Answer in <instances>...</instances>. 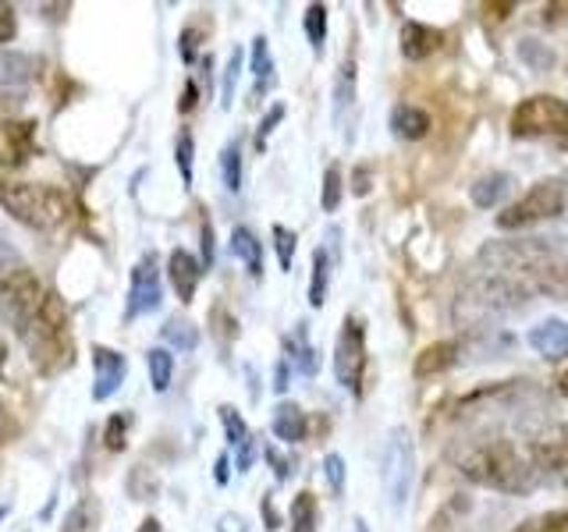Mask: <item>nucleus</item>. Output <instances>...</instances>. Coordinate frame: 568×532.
I'll list each match as a JSON object with an SVG mask.
<instances>
[{"instance_id": "3c124183", "label": "nucleus", "mask_w": 568, "mask_h": 532, "mask_svg": "<svg viewBox=\"0 0 568 532\" xmlns=\"http://www.w3.org/2000/svg\"><path fill=\"white\" fill-rule=\"evenodd\" d=\"M558 390H561V395L568 398V366H565V372H561V377H558Z\"/></svg>"}, {"instance_id": "5701e85b", "label": "nucleus", "mask_w": 568, "mask_h": 532, "mask_svg": "<svg viewBox=\"0 0 568 532\" xmlns=\"http://www.w3.org/2000/svg\"><path fill=\"white\" fill-rule=\"evenodd\" d=\"M146 369H150V383L156 395H164L171 387V377H174V355L171 348H150L146 351Z\"/></svg>"}, {"instance_id": "c756f323", "label": "nucleus", "mask_w": 568, "mask_h": 532, "mask_svg": "<svg viewBox=\"0 0 568 532\" xmlns=\"http://www.w3.org/2000/svg\"><path fill=\"white\" fill-rule=\"evenodd\" d=\"M192 160H195V139L192 132H178V142H174V164L182 171V182L185 188H192Z\"/></svg>"}, {"instance_id": "423d86ee", "label": "nucleus", "mask_w": 568, "mask_h": 532, "mask_svg": "<svg viewBox=\"0 0 568 532\" xmlns=\"http://www.w3.org/2000/svg\"><path fill=\"white\" fill-rule=\"evenodd\" d=\"M508 129L515 139H568V100L537 93L519 100Z\"/></svg>"}, {"instance_id": "58836bf2", "label": "nucleus", "mask_w": 568, "mask_h": 532, "mask_svg": "<svg viewBox=\"0 0 568 532\" xmlns=\"http://www.w3.org/2000/svg\"><path fill=\"white\" fill-rule=\"evenodd\" d=\"M288 351H292V362H295L302 372H316V351H313L306 341H302V345H292V341H288Z\"/></svg>"}, {"instance_id": "4c0bfd02", "label": "nucleus", "mask_w": 568, "mask_h": 532, "mask_svg": "<svg viewBox=\"0 0 568 532\" xmlns=\"http://www.w3.org/2000/svg\"><path fill=\"white\" fill-rule=\"evenodd\" d=\"M281 117H284V103H274L271 111H266V117L260 121V129H256V150L266 146V139H271V132L281 124Z\"/></svg>"}, {"instance_id": "c9c22d12", "label": "nucleus", "mask_w": 568, "mask_h": 532, "mask_svg": "<svg viewBox=\"0 0 568 532\" xmlns=\"http://www.w3.org/2000/svg\"><path fill=\"white\" fill-rule=\"evenodd\" d=\"M324 475H327L331 493H342V490H345V458L331 451V454L324 458Z\"/></svg>"}, {"instance_id": "6e6d98bb", "label": "nucleus", "mask_w": 568, "mask_h": 532, "mask_svg": "<svg viewBox=\"0 0 568 532\" xmlns=\"http://www.w3.org/2000/svg\"><path fill=\"white\" fill-rule=\"evenodd\" d=\"M4 514H8V508H0V519H4Z\"/></svg>"}, {"instance_id": "39448f33", "label": "nucleus", "mask_w": 568, "mask_h": 532, "mask_svg": "<svg viewBox=\"0 0 568 532\" xmlns=\"http://www.w3.org/2000/svg\"><path fill=\"white\" fill-rule=\"evenodd\" d=\"M381 479H384V493L395 511H402L413 497L416 483V440L405 426H395L384 437V461H381Z\"/></svg>"}, {"instance_id": "a211bd4d", "label": "nucleus", "mask_w": 568, "mask_h": 532, "mask_svg": "<svg viewBox=\"0 0 568 532\" xmlns=\"http://www.w3.org/2000/svg\"><path fill=\"white\" fill-rule=\"evenodd\" d=\"M271 430L277 440L284 443H298V440H306V412L295 405V401H281L274 408V419H271Z\"/></svg>"}, {"instance_id": "4468645a", "label": "nucleus", "mask_w": 568, "mask_h": 532, "mask_svg": "<svg viewBox=\"0 0 568 532\" xmlns=\"http://www.w3.org/2000/svg\"><path fill=\"white\" fill-rule=\"evenodd\" d=\"M434 129V117L430 111H423V106L416 103H398L395 111H390V132H395L398 139L405 142H419L426 139Z\"/></svg>"}, {"instance_id": "37998d69", "label": "nucleus", "mask_w": 568, "mask_h": 532, "mask_svg": "<svg viewBox=\"0 0 568 532\" xmlns=\"http://www.w3.org/2000/svg\"><path fill=\"white\" fill-rule=\"evenodd\" d=\"M266 461H271V466L277 469V479H288V472H292V469H288V461H284L274 448H266Z\"/></svg>"}, {"instance_id": "09e8293b", "label": "nucleus", "mask_w": 568, "mask_h": 532, "mask_svg": "<svg viewBox=\"0 0 568 532\" xmlns=\"http://www.w3.org/2000/svg\"><path fill=\"white\" fill-rule=\"evenodd\" d=\"M213 475H217V483H221V487L227 483V454L217 458V472H213Z\"/></svg>"}, {"instance_id": "dca6fc26", "label": "nucleus", "mask_w": 568, "mask_h": 532, "mask_svg": "<svg viewBox=\"0 0 568 532\" xmlns=\"http://www.w3.org/2000/svg\"><path fill=\"white\" fill-rule=\"evenodd\" d=\"M511 185H515L511 174H505V171H487V174H479L476 182H473L469 200L479 209H494V206L505 203V195L511 192Z\"/></svg>"}, {"instance_id": "72a5a7b5", "label": "nucleus", "mask_w": 568, "mask_h": 532, "mask_svg": "<svg viewBox=\"0 0 568 532\" xmlns=\"http://www.w3.org/2000/svg\"><path fill=\"white\" fill-rule=\"evenodd\" d=\"M239 75H242V50L231 53V58H227V68H224V82H221V106H224V111H227L231 103H235Z\"/></svg>"}, {"instance_id": "e433bc0d", "label": "nucleus", "mask_w": 568, "mask_h": 532, "mask_svg": "<svg viewBox=\"0 0 568 532\" xmlns=\"http://www.w3.org/2000/svg\"><path fill=\"white\" fill-rule=\"evenodd\" d=\"M519 58H523L529 68H547V64H550V50H547L540 40H523V43H519Z\"/></svg>"}, {"instance_id": "ea45409f", "label": "nucleus", "mask_w": 568, "mask_h": 532, "mask_svg": "<svg viewBox=\"0 0 568 532\" xmlns=\"http://www.w3.org/2000/svg\"><path fill=\"white\" fill-rule=\"evenodd\" d=\"M18 35V14L11 4H0V43H11Z\"/></svg>"}, {"instance_id": "c03bdc74", "label": "nucleus", "mask_w": 568, "mask_h": 532, "mask_svg": "<svg viewBox=\"0 0 568 532\" xmlns=\"http://www.w3.org/2000/svg\"><path fill=\"white\" fill-rule=\"evenodd\" d=\"M263 519H266V529H277V525H281L277 511H274V504H271V497H263Z\"/></svg>"}, {"instance_id": "4d7b16f0", "label": "nucleus", "mask_w": 568, "mask_h": 532, "mask_svg": "<svg viewBox=\"0 0 568 532\" xmlns=\"http://www.w3.org/2000/svg\"><path fill=\"white\" fill-rule=\"evenodd\" d=\"M0 412H4V405H0Z\"/></svg>"}, {"instance_id": "f8f14e48", "label": "nucleus", "mask_w": 568, "mask_h": 532, "mask_svg": "<svg viewBox=\"0 0 568 532\" xmlns=\"http://www.w3.org/2000/svg\"><path fill=\"white\" fill-rule=\"evenodd\" d=\"M444 47V32L426 22H405L402 25V53L405 61H426L430 53Z\"/></svg>"}, {"instance_id": "864d4df0", "label": "nucleus", "mask_w": 568, "mask_h": 532, "mask_svg": "<svg viewBox=\"0 0 568 532\" xmlns=\"http://www.w3.org/2000/svg\"><path fill=\"white\" fill-rule=\"evenodd\" d=\"M4 362H8V345H4V337H0V372H4Z\"/></svg>"}, {"instance_id": "cd10ccee", "label": "nucleus", "mask_w": 568, "mask_h": 532, "mask_svg": "<svg viewBox=\"0 0 568 532\" xmlns=\"http://www.w3.org/2000/svg\"><path fill=\"white\" fill-rule=\"evenodd\" d=\"M221 177H224L227 192L242 188V146L239 142H227V146L221 150Z\"/></svg>"}, {"instance_id": "8fccbe9b", "label": "nucleus", "mask_w": 568, "mask_h": 532, "mask_svg": "<svg viewBox=\"0 0 568 532\" xmlns=\"http://www.w3.org/2000/svg\"><path fill=\"white\" fill-rule=\"evenodd\" d=\"M348 532H369V525H366L363 519H352V522H348Z\"/></svg>"}, {"instance_id": "b1692460", "label": "nucleus", "mask_w": 568, "mask_h": 532, "mask_svg": "<svg viewBox=\"0 0 568 532\" xmlns=\"http://www.w3.org/2000/svg\"><path fill=\"white\" fill-rule=\"evenodd\" d=\"M327 284H331V256L327 248L313 253V277H310V306L320 309L327 301Z\"/></svg>"}, {"instance_id": "f03ea898", "label": "nucleus", "mask_w": 568, "mask_h": 532, "mask_svg": "<svg viewBox=\"0 0 568 532\" xmlns=\"http://www.w3.org/2000/svg\"><path fill=\"white\" fill-rule=\"evenodd\" d=\"M0 206L8 209L11 221L32 231L64 227L75 217V203L64 188H53L47 182H18V177H0Z\"/></svg>"}, {"instance_id": "0eeeda50", "label": "nucleus", "mask_w": 568, "mask_h": 532, "mask_svg": "<svg viewBox=\"0 0 568 532\" xmlns=\"http://www.w3.org/2000/svg\"><path fill=\"white\" fill-rule=\"evenodd\" d=\"M366 372V324L359 316H345L334 341V380L345 390H359Z\"/></svg>"}, {"instance_id": "9b49d317", "label": "nucleus", "mask_w": 568, "mask_h": 532, "mask_svg": "<svg viewBox=\"0 0 568 532\" xmlns=\"http://www.w3.org/2000/svg\"><path fill=\"white\" fill-rule=\"evenodd\" d=\"M168 277H171V288L178 291V298L189 306L195 298V288H200V280H203V263L192 253H185V248H174L168 256Z\"/></svg>"}, {"instance_id": "a878e982", "label": "nucleus", "mask_w": 568, "mask_h": 532, "mask_svg": "<svg viewBox=\"0 0 568 532\" xmlns=\"http://www.w3.org/2000/svg\"><path fill=\"white\" fill-rule=\"evenodd\" d=\"M511 532H568V508L532 514V519L519 522Z\"/></svg>"}, {"instance_id": "6e6552de", "label": "nucleus", "mask_w": 568, "mask_h": 532, "mask_svg": "<svg viewBox=\"0 0 568 532\" xmlns=\"http://www.w3.org/2000/svg\"><path fill=\"white\" fill-rule=\"evenodd\" d=\"M160 298H164V284H160V270H156V259L153 253L142 256L132 270V288H129V306H124V324L132 319L156 313L160 309Z\"/></svg>"}, {"instance_id": "ddd939ff", "label": "nucleus", "mask_w": 568, "mask_h": 532, "mask_svg": "<svg viewBox=\"0 0 568 532\" xmlns=\"http://www.w3.org/2000/svg\"><path fill=\"white\" fill-rule=\"evenodd\" d=\"M529 348L540 351L544 359H565L568 355V324L565 319H540L529 330Z\"/></svg>"}, {"instance_id": "f257e3e1", "label": "nucleus", "mask_w": 568, "mask_h": 532, "mask_svg": "<svg viewBox=\"0 0 568 532\" xmlns=\"http://www.w3.org/2000/svg\"><path fill=\"white\" fill-rule=\"evenodd\" d=\"M490 270L532 298H568V248L555 238H501L487 242L476 256Z\"/></svg>"}, {"instance_id": "a18cd8bd", "label": "nucleus", "mask_w": 568, "mask_h": 532, "mask_svg": "<svg viewBox=\"0 0 568 532\" xmlns=\"http://www.w3.org/2000/svg\"><path fill=\"white\" fill-rule=\"evenodd\" d=\"M221 532H245V522L239 519V514H224V519H221Z\"/></svg>"}, {"instance_id": "9d476101", "label": "nucleus", "mask_w": 568, "mask_h": 532, "mask_svg": "<svg viewBox=\"0 0 568 532\" xmlns=\"http://www.w3.org/2000/svg\"><path fill=\"white\" fill-rule=\"evenodd\" d=\"M124 377H129V362L124 355L106 348V345H93V401H106L114 398Z\"/></svg>"}, {"instance_id": "6ab92c4d", "label": "nucleus", "mask_w": 568, "mask_h": 532, "mask_svg": "<svg viewBox=\"0 0 568 532\" xmlns=\"http://www.w3.org/2000/svg\"><path fill=\"white\" fill-rule=\"evenodd\" d=\"M40 61L18 50H0V85H26L36 79Z\"/></svg>"}, {"instance_id": "79ce46f5", "label": "nucleus", "mask_w": 568, "mask_h": 532, "mask_svg": "<svg viewBox=\"0 0 568 532\" xmlns=\"http://www.w3.org/2000/svg\"><path fill=\"white\" fill-rule=\"evenodd\" d=\"M210 263H213V227L206 221L203 224V270H210Z\"/></svg>"}, {"instance_id": "4be33fe9", "label": "nucleus", "mask_w": 568, "mask_h": 532, "mask_svg": "<svg viewBox=\"0 0 568 532\" xmlns=\"http://www.w3.org/2000/svg\"><path fill=\"white\" fill-rule=\"evenodd\" d=\"M288 522H292V532H316V525H320V504H316V493H310V490L295 493L292 511H288Z\"/></svg>"}, {"instance_id": "f3484780", "label": "nucleus", "mask_w": 568, "mask_h": 532, "mask_svg": "<svg viewBox=\"0 0 568 532\" xmlns=\"http://www.w3.org/2000/svg\"><path fill=\"white\" fill-rule=\"evenodd\" d=\"M458 362V341H434V345H426L419 355H416V362H413V372L419 380L426 377H440L444 369H452Z\"/></svg>"}, {"instance_id": "5fc2aeb1", "label": "nucleus", "mask_w": 568, "mask_h": 532, "mask_svg": "<svg viewBox=\"0 0 568 532\" xmlns=\"http://www.w3.org/2000/svg\"><path fill=\"white\" fill-rule=\"evenodd\" d=\"M4 111H8V100H4V96H0V114H4Z\"/></svg>"}, {"instance_id": "473e14b6", "label": "nucleus", "mask_w": 568, "mask_h": 532, "mask_svg": "<svg viewBox=\"0 0 568 532\" xmlns=\"http://www.w3.org/2000/svg\"><path fill=\"white\" fill-rule=\"evenodd\" d=\"M271 235H274V248H277V263H281V270H292V256H295V231L292 227H284V224H274L271 227Z\"/></svg>"}, {"instance_id": "2f4dec72", "label": "nucleus", "mask_w": 568, "mask_h": 532, "mask_svg": "<svg viewBox=\"0 0 568 532\" xmlns=\"http://www.w3.org/2000/svg\"><path fill=\"white\" fill-rule=\"evenodd\" d=\"M320 206H324L327 213H334L337 206H342V167L331 164L324 171V192H320Z\"/></svg>"}, {"instance_id": "393cba45", "label": "nucleus", "mask_w": 568, "mask_h": 532, "mask_svg": "<svg viewBox=\"0 0 568 532\" xmlns=\"http://www.w3.org/2000/svg\"><path fill=\"white\" fill-rule=\"evenodd\" d=\"M164 341L178 351H192L195 345H200V330H195L185 316H171L168 327H164Z\"/></svg>"}, {"instance_id": "7c9ffc66", "label": "nucleus", "mask_w": 568, "mask_h": 532, "mask_svg": "<svg viewBox=\"0 0 568 532\" xmlns=\"http://www.w3.org/2000/svg\"><path fill=\"white\" fill-rule=\"evenodd\" d=\"M22 270H26V259L18 256L8 242H0V298H4V291L11 288V280Z\"/></svg>"}, {"instance_id": "49530a36", "label": "nucleus", "mask_w": 568, "mask_h": 532, "mask_svg": "<svg viewBox=\"0 0 568 532\" xmlns=\"http://www.w3.org/2000/svg\"><path fill=\"white\" fill-rule=\"evenodd\" d=\"M195 96H200V93H195V82H185V96H182V111L185 114L195 106Z\"/></svg>"}, {"instance_id": "412c9836", "label": "nucleus", "mask_w": 568, "mask_h": 532, "mask_svg": "<svg viewBox=\"0 0 568 532\" xmlns=\"http://www.w3.org/2000/svg\"><path fill=\"white\" fill-rule=\"evenodd\" d=\"M352 103H355V64L352 58H345L342 71H337V82H334V121L348 124V111H352Z\"/></svg>"}, {"instance_id": "de8ad7c7", "label": "nucleus", "mask_w": 568, "mask_h": 532, "mask_svg": "<svg viewBox=\"0 0 568 532\" xmlns=\"http://www.w3.org/2000/svg\"><path fill=\"white\" fill-rule=\"evenodd\" d=\"M277 390H284L288 387V362H277V383H274Z\"/></svg>"}, {"instance_id": "1a4fd4ad", "label": "nucleus", "mask_w": 568, "mask_h": 532, "mask_svg": "<svg viewBox=\"0 0 568 532\" xmlns=\"http://www.w3.org/2000/svg\"><path fill=\"white\" fill-rule=\"evenodd\" d=\"M36 156V121L4 117L0 121V167H26Z\"/></svg>"}, {"instance_id": "2eb2a0df", "label": "nucleus", "mask_w": 568, "mask_h": 532, "mask_svg": "<svg viewBox=\"0 0 568 532\" xmlns=\"http://www.w3.org/2000/svg\"><path fill=\"white\" fill-rule=\"evenodd\" d=\"M221 422H224L227 443L239 451V472H248V466H253V454H256V440H253V433H248L245 419L239 416V408L221 405Z\"/></svg>"}, {"instance_id": "7ed1b4c3", "label": "nucleus", "mask_w": 568, "mask_h": 532, "mask_svg": "<svg viewBox=\"0 0 568 532\" xmlns=\"http://www.w3.org/2000/svg\"><path fill=\"white\" fill-rule=\"evenodd\" d=\"M18 337H22V345L29 351L32 366L40 369V372L68 369L71 366V327H68L64 298L47 291L43 309L36 313V319Z\"/></svg>"}, {"instance_id": "f704fd0d", "label": "nucleus", "mask_w": 568, "mask_h": 532, "mask_svg": "<svg viewBox=\"0 0 568 532\" xmlns=\"http://www.w3.org/2000/svg\"><path fill=\"white\" fill-rule=\"evenodd\" d=\"M129 426H132V416H129V412H121V416H111V419H106V430H103L106 451H121V448H124V437H129Z\"/></svg>"}, {"instance_id": "603ef678", "label": "nucleus", "mask_w": 568, "mask_h": 532, "mask_svg": "<svg viewBox=\"0 0 568 532\" xmlns=\"http://www.w3.org/2000/svg\"><path fill=\"white\" fill-rule=\"evenodd\" d=\"M139 532H160V522H156V519H146Z\"/></svg>"}, {"instance_id": "bb28decb", "label": "nucleus", "mask_w": 568, "mask_h": 532, "mask_svg": "<svg viewBox=\"0 0 568 532\" xmlns=\"http://www.w3.org/2000/svg\"><path fill=\"white\" fill-rule=\"evenodd\" d=\"M302 29H306V40H310V47L316 53L324 50V40H327V8L324 4H310L306 14H302Z\"/></svg>"}, {"instance_id": "aec40b11", "label": "nucleus", "mask_w": 568, "mask_h": 532, "mask_svg": "<svg viewBox=\"0 0 568 532\" xmlns=\"http://www.w3.org/2000/svg\"><path fill=\"white\" fill-rule=\"evenodd\" d=\"M231 253L245 263L248 277H263V242L253 235V231H248V227L231 231Z\"/></svg>"}, {"instance_id": "c85d7f7f", "label": "nucleus", "mask_w": 568, "mask_h": 532, "mask_svg": "<svg viewBox=\"0 0 568 532\" xmlns=\"http://www.w3.org/2000/svg\"><path fill=\"white\" fill-rule=\"evenodd\" d=\"M253 75H256V93H263L274 79V61H271V47H266V35L253 40Z\"/></svg>"}, {"instance_id": "20e7f679", "label": "nucleus", "mask_w": 568, "mask_h": 532, "mask_svg": "<svg viewBox=\"0 0 568 532\" xmlns=\"http://www.w3.org/2000/svg\"><path fill=\"white\" fill-rule=\"evenodd\" d=\"M568 206V185L561 177H544V182L529 185L526 195H519L511 206H505L497 213V227L501 231H523V227H532L540 221H550V217H561Z\"/></svg>"}, {"instance_id": "a19ab883", "label": "nucleus", "mask_w": 568, "mask_h": 532, "mask_svg": "<svg viewBox=\"0 0 568 532\" xmlns=\"http://www.w3.org/2000/svg\"><path fill=\"white\" fill-rule=\"evenodd\" d=\"M89 525H93L89 522V504L82 501L79 508H71V514L64 519V532H89Z\"/></svg>"}]
</instances>
